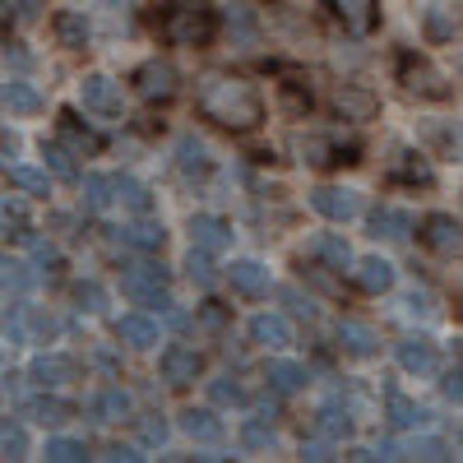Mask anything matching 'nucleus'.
<instances>
[{"instance_id":"f257e3e1","label":"nucleus","mask_w":463,"mask_h":463,"mask_svg":"<svg viewBox=\"0 0 463 463\" xmlns=\"http://www.w3.org/2000/svg\"><path fill=\"white\" fill-rule=\"evenodd\" d=\"M195 107L204 121H213L218 130H232V135H250L264 121V102H260L255 84H246L241 74H222V70L200 80Z\"/></svg>"},{"instance_id":"f03ea898","label":"nucleus","mask_w":463,"mask_h":463,"mask_svg":"<svg viewBox=\"0 0 463 463\" xmlns=\"http://www.w3.org/2000/svg\"><path fill=\"white\" fill-rule=\"evenodd\" d=\"M218 33V19L204 0H181L163 14V37L172 47H209Z\"/></svg>"},{"instance_id":"7ed1b4c3","label":"nucleus","mask_w":463,"mask_h":463,"mask_svg":"<svg viewBox=\"0 0 463 463\" xmlns=\"http://www.w3.org/2000/svg\"><path fill=\"white\" fill-rule=\"evenodd\" d=\"M399 84H403L408 98H421V102H445L454 93L445 74L427 56H417V52H403L399 56Z\"/></svg>"},{"instance_id":"20e7f679","label":"nucleus","mask_w":463,"mask_h":463,"mask_svg":"<svg viewBox=\"0 0 463 463\" xmlns=\"http://www.w3.org/2000/svg\"><path fill=\"white\" fill-rule=\"evenodd\" d=\"M121 288H126V297L139 301V306L172 311V292H167V269H163V264H135V269H126Z\"/></svg>"},{"instance_id":"39448f33","label":"nucleus","mask_w":463,"mask_h":463,"mask_svg":"<svg viewBox=\"0 0 463 463\" xmlns=\"http://www.w3.org/2000/svg\"><path fill=\"white\" fill-rule=\"evenodd\" d=\"M135 93H139L144 102H153V107H167V102L181 93L176 65H172V61H144V65L135 70Z\"/></svg>"},{"instance_id":"423d86ee","label":"nucleus","mask_w":463,"mask_h":463,"mask_svg":"<svg viewBox=\"0 0 463 463\" xmlns=\"http://www.w3.org/2000/svg\"><path fill=\"white\" fill-rule=\"evenodd\" d=\"M421 241L436 255H458L463 250V227L454 213H427L421 218Z\"/></svg>"},{"instance_id":"0eeeda50","label":"nucleus","mask_w":463,"mask_h":463,"mask_svg":"<svg viewBox=\"0 0 463 463\" xmlns=\"http://www.w3.org/2000/svg\"><path fill=\"white\" fill-rule=\"evenodd\" d=\"M394 357L408 375H436L440 371V357H436V343L431 338H421V334H408L394 343Z\"/></svg>"},{"instance_id":"6e6552de","label":"nucleus","mask_w":463,"mask_h":463,"mask_svg":"<svg viewBox=\"0 0 463 463\" xmlns=\"http://www.w3.org/2000/svg\"><path fill=\"white\" fill-rule=\"evenodd\" d=\"M311 209L329 222H353L362 213V200H357V190H338V185H320L316 195H311Z\"/></svg>"},{"instance_id":"1a4fd4ad","label":"nucleus","mask_w":463,"mask_h":463,"mask_svg":"<svg viewBox=\"0 0 463 463\" xmlns=\"http://www.w3.org/2000/svg\"><path fill=\"white\" fill-rule=\"evenodd\" d=\"M80 102L93 111V116H121V84L107 80V74H89V80L80 84Z\"/></svg>"},{"instance_id":"9d476101","label":"nucleus","mask_w":463,"mask_h":463,"mask_svg":"<svg viewBox=\"0 0 463 463\" xmlns=\"http://www.w3.org/2000/svg\"><path fill=\"white\" fill-rule=\"evenodd\" d=\"M394 279H399V269H394L390 260H380V255L353 260V283H357V292H366V297L390 292V288H394Z\"/></svg>"},{"instance_id":"9b49d317","label":"nucleus","mask_w":463,"mask_h":463,"mask_svg":"<svg viewBox=\"0 0 463 463\" xmlns=\"http://www.w3.org/2000/svg\"><path fill=\"white\" fill-rule=\"evenodd\" d=\"M200 371H204V357L195 353V347H167V353H163V380L172 384V390L195 384Z\"/></svg>"},{"instance_id":"f8f14e48","label":"nucleus","mask_w":463,"mask_h":463,"mask_svg":"<svg viewBox=\"0 0 463 463\" xmlns=\"http://www.w3.org/2000/svg\"><path fill=\"white\" fill-rule=\"evenodd\" d=\"M176 172H181L185 185H200L209 176V148H204V139H195V135L176 139Z\"/></svg>"},{"instance_id":"ddd939ff","label":"nucleus","mask_w":463,"mask_h":463,"mask_svg":"<svg viewBox=\"0 0 463 463\" xmlns=\"http://www.w3.org/2000/svg\"><path fill=\"white\" fill-rule=\"evenodd\" d=\"M56 144H65L74 158H93V153L102 148V139H98L89 126H80V116H74V111H61V121H56Z\"/></svg>"},{"instance_id":"4468645a","label":"nucleus","mask_w":463,"mask_h":463,"mask_svg":"<svg viewBox=\"0 0 463 463\" xmlns=\"http://www.w3.org/2000/svg\"><path fill=\"white\" fill-rule=\"evenodd\" d=\"M329 10H334V19L347 33H357V37H366L380 24V5H375V0H329Z\"/></svg>"},{"instance_id":"2eb2a0df","label":"nucleus","mask_w":463,"mask_h":463,"mask_svg":"<svg viewBox=\"0 0 463 463\" xmlns=\"http://www.w3.org/2000/svg\"><path fill=\"white\" fill-rule=\"evenodd\" d=\"M334 338H338V347L347 357H375L380 353V338H375V329L366 320H338Z\"/></svg>"},{"instance_id":"dca6fc26","label":"nucleus","mask_w":463,"mask_h":463,"mask_svg":"<svg viewBox=\"0 0 463 463\" xmlns=\"http://www.w3.org/2000/svg\"><path fill=\"white\" fill-rule=\"evenodd\" d=\"M28 380L43 384V390H61L65 380H74V362L65 353H37L28 366Z\"/></svg>"},{"instance_id":"f3484780","label":"nucleus","mask_w":463,"mask_h":463,"mask_svg":"<svg viewBox=\"0 0 463 463\" xmlns=\"http://www.w3.org/2000/svg\"><path fill=\"white\" fill-rule=\"evenodd\" d=\"M375 107H380V102H375L366 89H357V84H338V89H334V111L343 116V121H371Z\"/></svg>"},{"instance_id":"a211bd4d","label":"nucleus","mask_w":463,"mask_h":463,"mask_svg":"<svg viewBox=\"0 0 463 463\" xmlns=\"http://www.w3.org/2000/svg\"><path fill=\"white\" fill-rule=\"evenodd\" d=\"M384 408H390V421H394L399 431H417V427H427V421H431V412L417 408L403 390H394V384L384 390Z\"/></svg>"},{"instance_id":"6ab92c4d","label":"nucleus","mask_w":463,"mask_h":463,"mask_svg":"<svg viewBox=\"0 0 463 463\" xmlns=\"http://www.w3.org/2000/svg\"><path fill=\"white\" fill-rule=\"evenodd\" d=\"M227 283H232V292H241V297H264L269 292V269L260 260H237L227 269Z\"/></svg>"},{"instance_id":"aec40b11","label":"nucleus","mask_w":463,"mask_h":463,"mask_svg":"<svg viewBox=\"0 0 463 463\" xmlns=\"http://www.w3.org/2000/svg\"><path fill=\"white\" fill-rule=\"evenodd\" d=\"M116 338H121L126 347H139V353H144V347L158 343V320L144 316V311H130V316L116 320Z\"/></svg>"},{"instance_id":"412c9836","label":"nucleus","mask_w":463,"mask_h":463,"mask_svg":"<svg viewBox=\"0 0 463 463\" xmlns=\"http://www.w3.org/2000/svg\"><path fill=\"white\" fill-rule=\"evenodd\" d=\"M190 241L218 255V250L232 246V227H227L222 218H213V213H195V218H190Z\"/></svg>"},{"instance_id":"4be33fe9","label":"nucleus","mask_w":463,"mask_h":463,"mask_svg":"<svg viewBox=\"0 0 463 463\" xmlns=\"http://www.w3.org/2000/svg\"><path fill=\"white\" fill-rule=\"evenodd\" d=\"M250 343H260V347H288L292 343V325L283 320V316H274V311H260V316H250Z\"/></svg>"},{"instance_id":"5701e85b","label":"nucleus","mask_w":463,"mask_h":463,"mask_svg":"<svg viewBox=\"0 0 463 463\" xmlns=\"http://www.w3.org/2000/svg\"><path fill=\"white\" fill-rule=\"evenodd\" d=\"M408 232H412V218H408L403 209H394V204L371 209V237H375V241H403Z\"/></svg>"},{"instance_id":"b1692460","label":"nucleus","mask_w":463,"mask_h":463,"mask_svg":"<svg viewBox=\"0 0 463 463\" xmlns=\"http://www.w3.org/2000/svg\"><path fill=\"white\" fill-rule=\"evenodd\" d=\"M264 380H269V390L274 394H297V390H306V366L301 362H288V357H274L264 366Z\"/></svg>"},{"instance_id":"393cba45","label":"nucleus","mask_w":463,"mask_h":463,"mask_svg":"<svg viewBox=\"0 0 463 463\" xmlns=\"http://www.w3.org/2000/svg\"><path fill=\"white\" fill-rule=\"evenodd\" d=\"M390 176H394V181H408V185H431V181H436L431 163L421 158V153H412V148H394Z\"/></svg>"},{"instance_id":"a878e982","label":"nucleus","mask_w":463,"mask_h":463,"mask_svg":"<svg viewBox=\"0 0 463 463\" xmlns=\"http://www.w3.org/2000/svg\"><path fill=\"white\" fill-rule=\"evenodd\" d=\"M181 431L190 440H200V445H218L222 440V421L209 412V408H185L181 412Z\"/></svg>"},{"instance_id":"bb28decb","label":"nucleus","mask_w":463,"mask_h":463,"mask_svg":"<svg viewBox=\"0 0 463 463\" xmlns=\"http://www.w3.org/2000/svg\"><path fill=\"white\" fill-rule=\"evenodd\" d=\"M297 148H301V163H311V167L353 163V158H343V148H338L334 139H325V135H306V139H297Z\"/></svg>"},{"instance_id":"cd10ccee","label":"nucleus","mask_w":463,"mask_h":463,"mask_svg":"<svg viewBox=\"0 0 463 463\" xmlns=\"http://www.w3.org/2000/svg\"><path fill=\"white\" fill-rule=\"evenodd\" d=\"M52 28H56V43H61V47H70V52H84V47H89V19H84V14L61 10V14L52 19Z\"/></svg>"},{"instance_id":"c85d7f7f","label":"nucleus","mask_w":463,"mask_h":463,"mask_svg":"<svg viewBox=\"0 0 463 463\" xmlns=\"http://www.w3.org/2000/svg\"><path fill=\"white\" fill-rule=\"evenodd\" d=\"M311 255L325 260L329 269H347V264H353V246H347L338 232H316V237H311Z\"/></svg>"},{"instance_id":"c756f323","label":"nucleus","mask_w":463,"mask_h":463,"mask_svg":"<svg viewBox=\"0 0 463 463\" xmlns=\"http://www.w3.org/2000/svg\"><path fill=\"white\" fill-rule=\"evenodd\" d=\"M89 408H93L98 421H121V417H130V394L121 390V384H107V390L93 394Z\"/></svg>"},{"instance_id":"7c9ffc66","label":"nucleus","mask_w":463,"mask_h":463,"mask_svg":"<svg viewBox=\"0 0 463 463\" xmlns=\"http://www.w3.org/2000/svg\"><path fill=\"white\" fill-rule=\"evenodd\" d=\"M121 237H126V246L130 250H163V241H167V232H163V222H148V218H139L135 227H126L121 232Z\"/></svg>"},{"instance_id":"2f4dec72","label":"nucleus","mask_w":463,"mask_h":463,"mask_svg":"<svg viewBox=\"0 0 463 463\" xmlns=\"http://www.w3.org/2000/svg\"><path fill=\"white\" fill-rule=\"evenodd\" d=\"M316 431L325 440H343V436H353V417H347V408H338V403H325L316 412Z\"/></svg>"},{"instance_id":"473e14b6","label":"nucleus","mask_w":463,"mask_h":463,"mask_svg":"<svg viewBox=\"0 0 463 463\" xmlns=\"http://www.w3.org/2000/svg\"><path fill=\"white\" fill-rule=\"evenodd\" d=\"M111 200H116V176L89 172V176H84V209L102 213V209H111Z\"/></svg>"},{"instance_id":"72a5a7b5","label":"nucleus","mask_w":463,"mask_h":463,"mask_svg":"<svg viewBox=\"0 0 463 463\" xmlns=\"http://www.w3.org/2000/svg\"><path fill=\"white\" fill-rule=\"evenodd\" d=\"M116 200H121L130 213H139V218H148L153 213V200H148V190L135 181V176H116Z\"/></svg>"},{"instance_id":"f704fd0d","label":"nucleus","mask_w":463,"mask_h":463,"mask_svg":"<svg viewBox=\"0 0 463 463\" xmlns=\"http://www.w3.org/2000/svg\"><path fill=\"white\" fill-rule=\"evenodd\" d=\"M10 185H14V190H24V195H52V181H47V172L24 167V163H14V167H10Z\"/></svg>"},{"instance_id":"c9c22d12","label":"nucleus","mask_w":463,"mask_h":463,"mask_svg":"<svg viewBox=\"0 0 463 463\" xmlns=\"http://www.w3.org/2000/svg\"><path fill=\"white\" fill-rule=\"evenodd\" d=\"M5 107L10 111H37L43 107V93H37L28 80H5Z\"/></svg>"},{"instance_id":"e433bc0d","label":"nucleus","mask_w":463,"mask_h":463,"mask_svg":"<svg viewBox=\"0 0 463 463\" xmlns=\"http://www.w3.org/2000/svg\"><path fill=\"white\" fill-rule=\"evenodd\" d=\"M227 33L237 37L241 47H246V43H255V33H260V24H255L250 5H232V10H227Z\"/></svg>"},{"instance_id":"4c0bfd02","label":"nucleus","mask_w":463,"mask_h":463,"mask_svg":"<svg viewBox=\"0 0 463 463\" xmlns=\"http://www.w3.org/2000/svg\"><path fill=\"white\" fill-rule=\"evenodd\" d=\"M213 250H204V246H190V255H185V274H190V283H200V288H209L218 274H213V260H209Z\"/></svg>"},{"instance_id":"58836bf2","label":"nucleus","mask_w":463,"mask_h":463,"mask_svg":"<svg viewBox=\"0 0 463 463\" xmlns=\"http://www.w3.org/2000/svg\"><path fill=\"white\" fill-rule=\"evenodd\" d=\"M47 458L52 463H84L89 458V445L84 440H70V436H56V440H47Z\"/></svg>"},{"instance_id":"ea45409f","label":"nucleus","mask_w":463,"mask_h":463,"mask_svg":"<svg viewBox=\"0 0 463 463\" xmlns=\"http://www.w3.org/2000/svg\"><path fill=\"white\" fill-rule=\"evenodd\" d=\"M70 412H74V408H70L65 399H37V403H33V417L43 421V427H61V421H70Z\"/></svg>"},{"instance_id":"a19ab883","label":"nucleus","mask_w":463,"mask_h":463,"mask_svg":"<svg viewBox=\"0 0 463 463\" xmlns=\"http://www.w3.org/2000/svg\"><path fill=\"white\" fill-rule=\"evenodd\" d=\"M0 454H5V458H24L28 454V436H24L19 421H10V417H5V427H0Z\"/></svg>"},{"instance_id":"79ce46f5","label":"nucleus","mask_w":463,"mask_h":463,"mask_svg":"<svg viewBox=\"0 0 463 463\" xmlns=\"http://www.w3.org/2000/svg\"><path fill=\"white\" fill-rule=\"evenodd\" d=\"M167 436H172V427H167V421H163L158 412H148V417L139 421V440H144V445L163 449V445H167Z\"/></svg>"},{"instance_id":"37998d69","label":"nucleus","mask_w":463,"mask_h":463,"mask_svg":"<svg viewBox=\"0 0 463 463\" xmlns=\"http://www.w3.org/2000/svg\"><path fill=\"white\" fill-rule=\"evenodd\" d=\"M74 297H80V306L89 316H102L107 311V292H102V283H93V279H84L80 288H74Z\"/></svg>"},{"instance_id":"c03bdc74","label":"nucleus","mask_w":463,"mask_h":463,"mask_svg":"<svg viewBox=\"0 0 463 463\" xmlns=\"http://www.w3.org/2000/svg\"><path fill=\"white\" fill-rule=\"evenodd\" d=\"M28 288H33L28 264H19V260H5V297H24Z\"/></svg>"},{"instance_id":"a18cd8bd","label":"nucleus","mask_w":463,"mask_h":463,"mask_svg":"<svg viewBox=\"0 0 463 463\" xmlns=\"http://www.w3.org/2000/svg\"><path fill=\"white\" fill-rule=\"evenodd\" d=\"M74 153L65 148V144H47V163H52V172L61 176V181H80V172H74Z\"/></svg>"},{"instance_id":"49530a36","label":"nucleus","mask_w":463,"mask_h":463,"mask_svg":"<svg viewBox=\"0 0 463 463\" xmlns=\"http://www.w3.org/2000/svg\"><path fill=\"white\" fill-rule=\"evenodd\" d=\"M0 218H5V237H14V232L28 227V209L19 195H5V209H0Z\"/></svg>"},{"instance_id":"de8ad7c7","label":"nucleus","mask_w":463,"mask_h":463,"mask_svg":"<svg viewBox=\"0 0 463 463\" xmlns=\"http://www.w3.org/2000/svg\"><path fill=\"white\" fill-rule=\"evenodd\" d=\"M399 311H403V316H421V320H431V316H436V301H431V292H408V297L399 301Z\"/></svg>"},{"instance_id":"09e8293b","label":"nucleus","mask_w":463,"mask_h":463,"mask_svg":"<svg viewBox=\"0 0 463 463\" xmlns=\"http://www.w3.org/2000/svg\"><path fill=\"white\" fill-rule=\"evenodd\" d=\"M209 394H213V403H246V390H241L232 375H227V380H213Z\"/></svg>"},{"instance_id":"8fccbe9b","label":"nucleus","mask_w":463,"mask_h":463,"mask_svg":"<svg viewBox=\"0 0 463 463\" xmlns=\"http://www.w3.org/2000/svg\"><path fill=\"white\" fill-rule=\"evenodd\" d=\"M200 329H209V334H222V329H227V306H218V301H204V306H200Z\"/></svg>"},{"instance_id":"3c124183","label":"nucleus","mask_w":463,"mask_h":463,"mask_svg":"<svg viewBox=\"0 0 463 463\" xmlns=\"http://www.w3.org/2000/svg\"><path fill=\"white\" fill-rule=\"evenodd\" d=\"M241 440H246L250 449H269V445H274V427H264V421H246Z\"/></svg>"},{"instance_id":"603ef678","label":"nucleus","mask_w":463,"mask_h":463,"mask_svg":"<svg viewBox=\"0 0 463 463\" xmlns=\"http://www.w3.org/2000/svg\"><path fill=\"white\" fill-rule=\"evenodd\" d=\"M427 33L436 37V43H445V37L454 33V24L445 19V10H440V5H431V10H427Z\"/></svg>"},{"instance_id":"864d4df0","label":"nucleus","mask_w":463,"mask_h":463,"mask_svg":"<svg viewBox=\"0 0 463 463\" xmlns=\"http://www.w3.org/2000/svg\"><path fill=\"white\" fill-rule=\"evenodd\" d=\"M440 394H445L449 403H463V371H445V380H440Z\"/></svg>"},{"instance_id":"5fc2aeb1","label":"nucleus","mask_w":463,"mask_h":463,"mask_svg":"<svg viewBox=\"0 0 463 463\" xmlns=\"http://www.w3.org/2000/svg\"><path fill=\"white\" fill-rule=\"evenodd\" d=\"M283 297H288V301H292V311H297V316H301V320H316V301H311V297H301V292H297V288H288V292H283Z\"/></svg>"},{"instance_id":"6e6d98bb","label":"nucleus","mask_w":463,"mask_h":463,"mask_svg":"<svg viewBox=\"0 0 463 463\" xmlns=\"http://www.w3.org/2000/svg\"><path fill=\"white\" fill-rule=\"evenodd\" d=\"M37 10H43V0H5V19H33Z\"/></svg>"},{"instance_id":"4d7b16f0","label":"nucleus","mask_w":463,"mask_h":463,"mask_svg":"<svg viewBox=\"0 0 463 463\" xmlns=\"http://www.w3.org/2000/svg\"><path fill=\"white\" fill-rule=\"evenodd\" d=\"M107 28H130V14H126V0H107Z\"/></svg>"},{"instance_id":"13d9d810","label":"nucleus","mask_w":463,"mask_h":463,"mask_svg":"<svg viewBox=\"0 0 463 463\" xmlns=\"http://www.w3.org/2000/svg\"><path fill=\"white\" fill-rule=\"evenodd\" d=\"M412 454L417 458H445V445L440 440H421V445H412Z\"/></svg>"},{"instance_id":"bf43d9fd","label":"nucleus","mask_w":463,"mask_h":463,"mask_svg":"<svg viewBox=\"0 0 463 463\" xmlns=\"http://www.w3.org/2000/svg\"><path fill=\"white\" fill-rule=\"evenodd\" d=\"M5 65H19V70H24V65H28V52H24L19 43H5Z\"/></svg>"},{"instance_id":"052dcab7","label":"nucleus","mask_w":463,"mask_h":463,"mask_svg":"<svg viewBox=\"0 0 463 463\" xmlns=\"http://www.w3.org/2000/svg\"><path fill=\"white\" fill-rule=\"evenodd\" d=\"M301 454H306V458H316V463H320V458H334L325 440H311V445H301Z\"/></svg>"},{"instance_id":"680f3d73","label":"nucleus","mask_w":463,"mask_h":463,"mask_svg":"<svg viewBox=\"0 0 463 463\" xmlns=\"http://www.w3.org/2000/svg\"><path fill=\"white\" fill-rule=\"evenodd\" d=\"M33 334H37V338H43V334L52 338V334H56V320H52V316H33Z\"/></svg>"},{"instance_id":"e2e57ef3","label":"nucleus","mask_w":463,"mask_h":463,"mask_svg":"<svg viewBox=\"0 0 463 463\" xmlns=\"http://www.w3.org/2000/svg\"><path fill=\"white\" fill-rule=\"evenodd\" d=\"M107 458H126V463H135L139 454H135L130 445H107Z\"/></svg>"},{"instance_id":"0e129e2a","label":"nucleus","mask_w":463,"mask_h":463,"mask_svg":"<svg viewBox=\"0 0 463 463\" xmlns=\"http://www.w3.org/2000/svg\"><path fill=\"white\" fill-rule=\"evenodd\" d=\"M0 148H5V163H10L14 153H19V135H14V130H5V139H0Z\"/></svg>"},{"instance_id":"69168bd1","label":"nucleus","mask_w":463,"mask_h":463,"mask_svg":"<svg viewBox=\"0 0 463 463\" xmlns=\"http://www.w3.org/2000/svg\"><path fill=\"white\" fill-rule=\"evenodd\" d=\"M454 436H458V449H463V427H458V431H454Z\"/></svg>"}]
</instances>
